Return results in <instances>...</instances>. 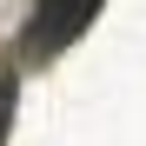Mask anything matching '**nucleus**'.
I'll return each instance as SVG.
<instances>
[{
  "mask_svg": "<svg viewBox=\"0 0 146 146\" xmlns=\"http://www.w3.org/2000/svg\"><path fill=\"white\" fill-rule=\"evenodd\" d=\"M93 13H100V0H33V20H27V33H20V53L27 60L66 53V46L93 27Z\"/></svg>",
  "mask_w": 146,
  "mask_h": 146,
  "instance_id": "obj_1",
  "label": "nucleus"
},
{
  "mask_svg": "<svg viewBox=\"0 0 146 146\" xmlns=\"http://www.w3.org/2000/svg\"><path fill=\"white\" fill-rule=\"evenodd\" d=\"M13 106H20V80L0 73V146H7V126H13Z\"/></svg>",
  "mask_w": 146,
  "mask_h": 146,
  "instance_id": "obj_2",
  "label": "nucleus"
}]
</instances>
